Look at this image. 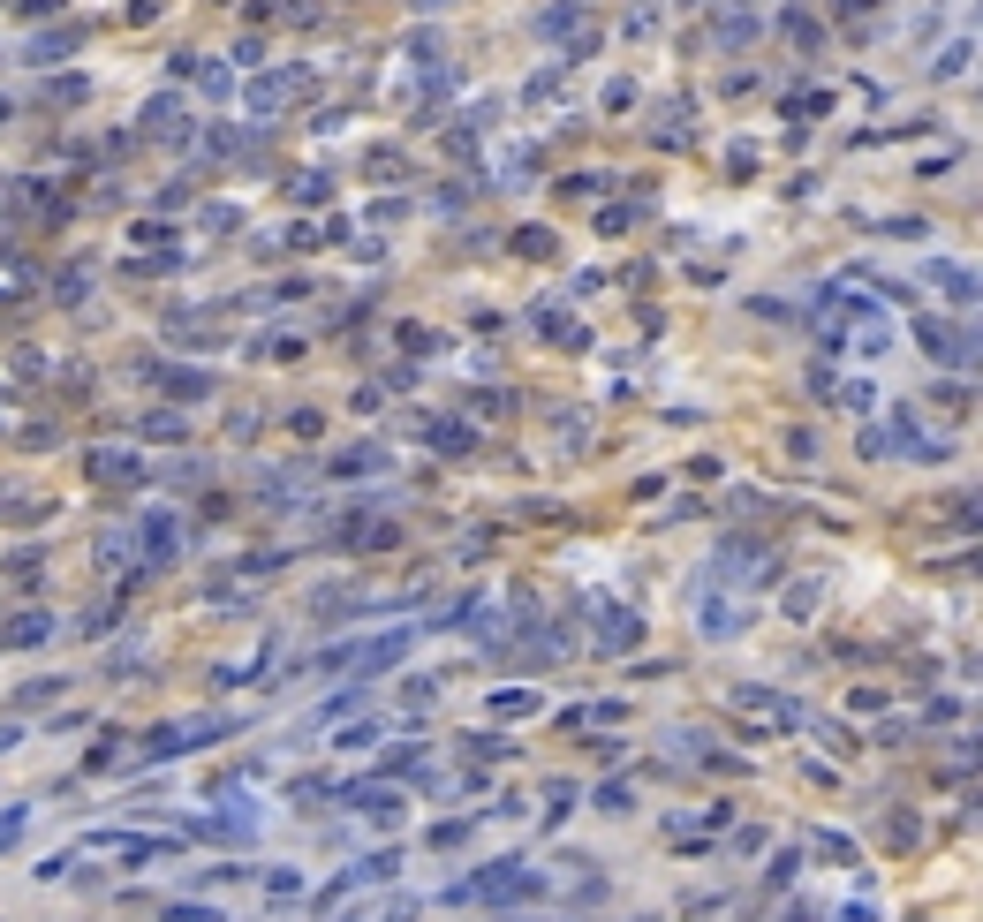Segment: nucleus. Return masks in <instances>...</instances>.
Returning a JSON list of instances; mask_svg holds the SVG:
<instances>
[{"mask_svg":"<svg viewBox=\"0 0 983 922\" xmlns=\"http://www.w3.org/2000/svg\"><path fill=\"white\" fill-rule=\"evenodd\" d=\"M409 650H416V628H386V635H363L348 666H363V673H386V666H401Z\"/></svg>","mask_w":983,"mask_h":922,"instance_id":"4","label":"nucleus"},{"mask_svg":"<svg viewBox=\"0 0 983 922\" xmlns=\"http://www.w3.org/2000/svg\"><path fill=\"white\" fill-rule=\"evenodd\" d=\"M303 91H311V69H280V76H265V84L250 91V106H258V114H273V106H295Z\"/></svg>","mask_w":983,"mask_h":922,"instance_id":"6","label":"nucleus"},{"mask_svg":"<svg viewBox=\"0 0 983 922\" xmlns=\"http://www.w3.org/2000/svg\"><path fill=\"white\" fill-rule=\"evenodd\" d=\"M530 325L545 333L552 348H590V333H583V325H575V318H568L560 303H537V310H530Z\"/></svg>","mask_w":983,"mask_h":922,"instance_id":"7","label":"nucleus"},{"mask_svg":"<svg viewBox=\"0 0 983 922\" xmlns=\"http://www.w3.org/2000/svg\"><path fill=\"white\" fill-rule=\"evenodd\" d=\"M152 378H159V393H174V401H205L212 393L205 371H174V363H152Z\"/></svg>","mask_w":983,"mask_h":922,"instance_id":"9","label":"nucleus"},{"mask_svg":"<svg viewBox=\"0 0 983 922\" xmlns=\"http://www.w3.org/2000/svg\"><path fill=\"white\" fill-rule=\"evenodd\" d=\"M265 892H273V900H303V870H288V862H280V870L265 877Z\"/></svg>","mask_w":983,"mask_h":922,"instance_id":"22","label":"nucleus"},{"mask_svg":"<svg viewBox=\"0 0 983 922\" xmlns=\"http://www.w3.org/2000/svg\"><path fill=\"white\" fill-rule=\"evenodd\" d=\"M174 545H182L174 514H144V552H152V560H174Z\"/></svg>","mask_w":983,"mask_h":922,"instance_id":"11","label":"nucleus"},{"mask_svg":"<svg viewBox=\"0 0 983 922\" xmlns=\"http://www.w3.org/2000/svg\"><path fill=\"white\" fill-rule=\"evenodd\" d=\"M53 635V613H16L8 620V650H38Z\"/></svg>","mask_w":983,"mask_h":922,"instance_id":"10","label":"nucleus"},{"mask_svg":"<svg viewBox=\"0 0 983 922\" xmlns=\"http://www.w3.org/2000/svg\"><path fill=\"white\" fill-rule=\"evenodd\" d=\"M469 832H477L469 817H454V824H432V847H439V854H454V847H469Z\"/></svg>","mask_w":983,"mask_h":922,"instance_id":"19","label":"nucleus"},{"mask_svg":"<svg viewBox=\"0 0 983 922\" xmlns=\"http://www.w3.org/2000/svg\"><path fill=\"white\" fill-rule=\"evenodd\" d=\"M61 688H69V681H61V673H46V681H31V688H23V696H16V703H38V696H61Z\"/></svg>","mask_w":983,"mask_h":922,"instance_id":"27","label":"nucleus"},{"mask_svg":"<svg viewBox=\"0 0 983 922\" xmlns=\"http://www.w3.org/2000/svg\"><path fill=\"white\" fill-rule=\"evenodd\" d=\"M144 129H159V137H182V99H174V91H159V99L144 106Z\"/></svg>","mask_w":983,"mask_h":922,"instance_id":"13","label":"nucleus"},{"mask_svg":"<svg viewBox=\"0 0 983 922\" xmlns=\"http://www.w3.org/2000/svg\"><path fill=\"white\" fill-rule=\"evenodd\" d=\"M333 469H341V477H371V469H386V446H348Z\"/></svg>","mask_w":983,"mask_h":922,"instance_id":"14","label":"nucleus"},{"mask_svg":"<svg viewBox=\"0 0 983 922\" xmlns=\"http://www.w3.org/2000/svg\"><path fill=\"white\" fill-rule=\"evenodd\" d=\"M61 53H76V38H69V31H46V38H31V46H23V61L38 69V61H61Z\"/></svg>","mask_w":983,"mask_h":922,"instance_id":"15","label":"nucleus"},{"mask_svg":"<svg viewBox=\"0 0 983 922\" xmlns=\"http://www.w3.org/2000/svg\"><path fill=\"white\" fill-rule=\"evenodd\" d=\"M356 711H363V688H341V696H326V703H318V718H311V726H333V718H356Z\"/></svg>","mask_w":983,"mask_h":922,"instance_id":"17","label":"nucleus"},{"mask_svg":"<svg viewBox=\"0 0 983 922\" xmlns=\"http://www.w3.org/2000/svg\"><path fill=\"white\" fill-rule=\"evenodd\" d=\"M99 560H106V567H129V537L106 530V537H99Z\"/></svg>","mask_w":983,"mask_h":922,"instance_id":"25","label":"nucleus"},{"mask_svg":"<svg viewBox=\"0 0 983 922\" xmlns=\"http://www.w3.org/2000/svg\"><path fill=\"white\" fill-rule=\"evenodd\" d=\"M643 643V613L628 605H598V650H636Z\"/></svg>","mask_w":983,"mask_h":922,"instance_id":"5","label":"nucleus"},{"mask_svg":"<svg viewBox=\"0 0 983 922\" xmlns=\"http://www.w3.org/2000/svg\"><path fill=\"white\" fill-rule=\"evenodd\" d=\"M91 477L99 484H144V461L121 454V446H99V454H91Z\"/></svg>","mask_w":983,"mask_h":922,"instance_id":"8","label":"nucleus"},{"mask_svg":"<svg viewBox=\"0 0 983 922\" xmlns=\"http://www.w3.org/2000/svg\"><path fill=\"white\" fill-rule=\"evenodd\" d=\"M787 922H810V915H802V907H794V915H787Z\"/></svg>","mask_w":983,"mask_h":922,"instance_id":"31","label":"nucleus"},{"mask_svg":"<svg viewBox=\"0 0 983 922\" xmlns=\"http://www.w3.org/2000/svg\"><path fill=\"white\" fill-rule=\"evenodd\" d=\"M817 598H825V590H817V582H802V590H787V613H794V620H810Z\"/></svg>","mask_w":983,"mask_h":922,"instance_id":"23","label":"nucleus"},{"mask_svg":"<svg viewBox=\"0 0 983 922\" xmlns=\"http://www.w3.org/2000/svg\"><path fill=\"white\" fill-rule=\"evenodd\" d=\"M915 333H923V348H931L938 363H953V371H961V363H976V333H968V325L923 318V325H915Z\"/></svg>","mask_w":983,"mask_h":922,"instance_id":"3","label":"nucleus"},{"mask_svg":"<svg viewBox=\"0 0 983 922\" xmlns=\"http://www.w3.org/2000/svg\"><path fill=\"white\" fill-rule=\"evenodd\" d=\"M432 446H439V454H469V446H477V431H469V424H439Z\"/></svg>","mask_w":983,"mask_h":922,"instance_id":"18","label":"nucleus"},{"mask_svg":"<svg viewBox=\"0 0 983 922\" xmlns=\"http://www.w3.org/2000/svg\"><path fill=\"white\" fill-rule=\"evenodd\" d=\"M840 922H878V915H870V907H847V915H840Z\"/></svg>","mask_w":983,"mask_h":922,"instance_id":"29","label":"nucleus"},{"mask_svg":"<svg viewBox=\"0 0 983 922\" xmlns=\"http://www.w3.org/2000/svg\"><path fill=\"white\" fill-rule=\"evenodd\" d=\"M159 922H227L220 907H159Z\"/></svg>","mask_w":983,"mask_h":922,"instance_id":"24","label":"nucleus"},{"mask_svg":"<svg viewBox=\"0 0 983 922\" xmlns=\"http://www.w3.org/2000/svg\"><path fill=\"white\" fill-rule=\"evenodd\" d=\"M235 718H182V726H159L152 741H144V756L152 764H174V756H190V749H205V741H220Z\"/></svg>","mask_w":983,"mask_h":922,"instance_id":"2","label":"nucleus"},{"mask_svg":"<svg viewBox=\"0 0 983 922\" xmlns=\"http://www.w3.org/2000/svg\"><path fill=\"white\" fill-rule=\"evenodd\" d=\"M454 907H515V900H545V877L522 870V862H484L477 877H462V885H447Z\"/></svg>","mask_w":983,"mask_h":922,"instance_id":"1","label":"nucleus"},{"mask_svg":"<svg viewBox=\"0 0 983 922\" xmlns=\"http://www.w3.org/2000/svg\"><path fill=\"white\" fill-rule=\"evenodd\" d=\"M931 280L953 295V303H968V295H976V273H968V265H931Z\"/></svg>","mask_w":983,"mask_h":922,"instance_id":"16","label":"nucleus"},{"mask_svg":"<svg viewBox=\"0 0 983 922\" xmlns=\"http://www.w3.org/2000/svg\"><path fill=\"white\" fill-rule=\"evenodd\" d=\"M23 824H31V809H23V802H8V809H0V854H8V847L23 839Z\"/></svg>","mask_w":983,"mask_h":922,"instance_id":"20","label":"nucleus"},{"mask_svg":"<svg viewBox=\"0 0 983 922\" xmlns=\"http://www.w3.org/2000/svg\"><path fill=\"white\" fill-rule=\"evenodd\" d=\"M0 121H8V99H0Z\"/></svg>","mask_w":983,"mask_h":922,"instance_id":"32","label":"nucleus"},{"mask_svg":"<svg viewBox=\"0 0 983 922\" xmlns=\"http://www.w3.org/2000/svg\"><path fill=\"white\" fill-rule=\"evenodd\" d=\"M817 854H825V862H855V839H840V832H825V839H817Z\"/></svg>","mask_w":983,"mask_h":922,"instance_id":"26","label":"nucleus"},{"mask_svg":"<svg viewBox=\"0 0 983 922\" xmlns=\"http://www.w3.org/2000/svg\"><path fill=\"white\" fill-rule=\"evenodd\" d=\"M500 922H537V915H500Z\"/></svg>","mask_w":983,"mask_h":922,"instance_id":"30","label":"nucleus"},{"mask_svg":"<svg viewBox=\"0 0 983 922\" xmlns=\"http://www.w3.org/2000/svg\"><path fill=\"white\" fill-rule=\"evenodd\" d=\"M537 688H492V718H537Z\"/></svg>","mask_w":983,"mask_h":922,"instance_id":"12","label":"nucleus"},{"mask_svg":"<svg viewBox=\"0 0 983 922\" xmlns=\"http://www.w3.org/2000/svg\"><path fill=\"white\" fill-rule=\"evenodd\" d=\"M575 23H583V8H545V16H537V38H560V31H575Z\"/></svg>","mask_w":983,"mask_h":922,"instance_id":"21","label":"nucleus"},{"mask_svg":"<svg viewBox=\"0 0 983 922\" xmlns=\"http://www.w3.org/2000/svg\"><path fill=\"white\" fill-rule=\"evenodd\" d=\"M379 922H416V900H401V907H386Z\"/></svg>","mask_w":983,"mask_h":922,"instance_id":"28","label":"nucleus"}]
</instances>
